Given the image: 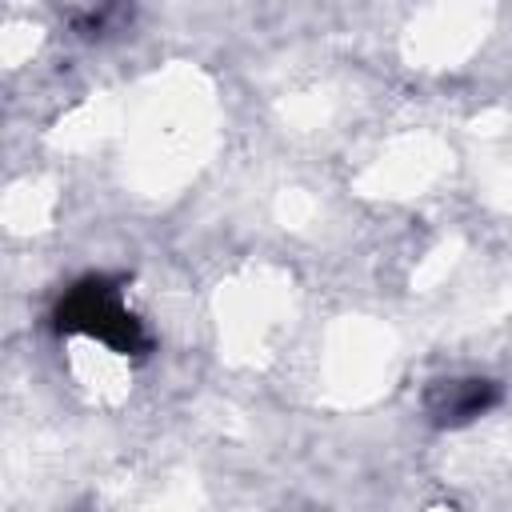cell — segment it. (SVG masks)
I'll use <instances>...</instances> for the list:
<instances>
[{
	"label": "cell",
	"instance_id": "1",
	"mask_svg": "<svg viewBox=\"0 0 512 512\" xmlns=\"http://www.w3.org/2000/svg\"><path fill=\"white\" fill-rule=\"evenodd\" d=\"M492 400H496V392H492L488 380H464V384H448L444 404H432V412H436V420H444V424H460V420L480 416Z\"/></svg>",
	"mask_w": 512,
	"mask_h": 512
}]
</instances>
